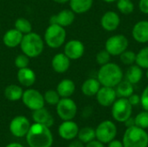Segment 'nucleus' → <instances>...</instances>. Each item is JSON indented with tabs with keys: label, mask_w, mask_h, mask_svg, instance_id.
<instances>
[{
	"label": "nucleus",
	"mask_w": 148,
	"mask_h": 147,
	"mask_svg": "<svg viewBox=\"0 0 148 147\" xmlns=\"http://www.w3.org/2000/svg\"><path fill=\"white\" fill-rule=\"evenodd\" d=\"M25 137L29 147H51L53 144V135L49 127L42 124L31 125Z\"/></svg>",
	"instance_id": "obj_1"
},
{
	"label": "nucleus",
	"mask_w": 148,
	"mask_h": 147,
	"mask_svg": "<svg viewBox=\"0 0 148 147\" xmlns=\"http://www.w3.org/2000/svg\"><path fill=\"white\" fill-rule=\"evenodd\" d=\"M97 80L101 86L115 88L123 80V71L117 63L109 62L101 66L97 73Z\"/></svg>",
	"instance_id": "obj_2"
},
{
	"label": "nucleus",
	"mask_w": 148,
	"mask_h": 147,
	"mask_svg": "<svg viewBox=\"0 0 148 147\" xmlns=\"http://www.w3.org/2000/svg\"><path fill=\"white\" fill-rule=\"evenodd\" d=\"M20 47L24 55L29 58H34L42 54L44 47V42L37 33L31 31L23 35Z\"/></svg>",
	"instance_id": "obj_3"
},
{
	"label": "nucleus",
	"mask_w": 148,
	"mask_h": 147,
	"mask_svg": "<svg viewBox=\"0 0 148 147\" xmlns=\"http://www.w3.org/2000/svg\"><path fill=\"white\" fill-rule=\"evenodd\" d=\"M124 147H148V133L146 129L134 126L127 127L123 134Z\"/></svg>",
	"instance_id": "obj_4"
},
{
	"label": "nucleus",
	"mask_w": 148,
	"mask_h": 147,
	"mask_svg": "<svg viewBox=\"0 0 148 147\" xmlns=\"http://www.w3.org/2000/svg\"><path fill=\"white\" fill-rule=\"evenodd\" d=\"M66 36L67 33L63 27L58 24L50 23L45 30L44 42L49 47L57 49L65 42Z\"/></svg>",
	"instance_id": "obj_5"
},
{
	"label": "nucleus",
	"mask_w": 148,
	"mask_h": 147,
	"mask_svg": "<svg viewBox=\"0 0 148 147\" xmlns=\"http://www.w3.org/2000/svg\"><path fill=\"white\" fill-rule=\"evenodd\" d=\"M111 114L113 119L117 122L124 123L132 116L133 106L129 103L127 98H119L111 106Z\"/></svg>",
	"instance_id": "obj_6"
},
{
	"label": "nucleus",
	"mask_w": 148,
	"mask_h": 147,
	"mask_svg": "<svg viewBox=\"0 0 148 147\" xmlns=\"http://www.w3.org/2000/svg\"><path fill=\"white\" fill-rule=\"evenodd\" d=\"M117 135V126L112 120H103L95 128V139L100 142L108 144Z\"/></svg>",
	"instance_id": "obj_7"
},
{
	"label": "nucleus",
	"mask_w": 148,
	"mask_h": 147,
	"mask_svg": "<svg viewBox=\"0 0 148 147\" xmlns=\"http://www.w3.org/2000/svg\"><path fill=\"white\" fill-rule=\"evenodd\" d=\"M129 41L124 35H114L110 36L105 43V49L113 56H119L127 49Z\"/></svg>",
	"instance_id": "obj_8"
},
{
	"label": "nucleus",
	"mask_w": 148,
	"mask_h": 147,
	"mask_svg": "<svg viewBox=\"0 0 148 147\" xmlns=\"http://www.w3.org/2000/svg\"><path fill=\"white\" fill-rule=\"evenodd\" d=\"M56 112L62 120H72L77 113V106L70 98H61L56 105Z\"/></svg>",
	"instance_id": "obj_9"
},
{
	"label": "nucleus",
	"mask_w": 148,
	"mask_h": 147,
	"mask_svg": "<svg viewBox=\"0 0 148 147\" xmlns=\"http://www.w3.org/2000/svg\"><path fill=\"white\" fill-rule=\"evenodd\" d=\"M22 101L25 107L32 111L43 107L45 104L43 95L38 90L33 88L27 89L23 92Z\"/></svg>",
	"instance_id": "obj_10"
},
{
	"label": "nucleus",
	"mask_w": 148,
	"mask_h": 147,
	"mask_svg": "<svg viewBox=\"0 0 148 147\" xmlns=\"http://www.w3.org/2000/svg\"><path fill=\"white\" fill-rule=\"evenodd\" d=\"M29 120L23 115H19L12 119L10 123V131L11 134L16 138L25 137L30 128Z\"/></svg>",
	"instance_id": "obj_11"
},
{
	"label": "nucleus",
	"mask_w": 148,
	"mask_h": 147,
	"mask_svg": "<svg viewBox=\"0 0 148 147\" xmlns=\"http://www.w3.org/2000/svg\"><path fill=\"white\" fill-rule=\"evenodd\" d=\"M96 101L101 107H111L117 100V94L114 88L101 86L96 94Z\"/></svg>",
	"instance_id": "obj_12"
},
{
	"label": "nucleus",
	"mask_w": 148,
	"mask_h": 147,
	"mask_svg": "<svg viewBox=\"0 0 148 147\" xmlns=\"http://www.w3.org/2000/svg\"><path fill=\"white\" fill-rule=\"evenodd\" d=\"M85 52L83 43L76 39L69 41L64 46V54L70 60H78L82 57Z\"/></svg>",
	"instance_id": "obj_13"
},
{
	"label": "nucleus",
	"mask_w": 148,
	"mask_h": 147,
	"mask_svg": "<svg viewBox=\"0 0 148 147\" xmlns=\"http://www.w3.org/2000/svg\"><path fill=\"white\" fill-rule=\"evenodd\" d=\"M121 23V17L119 14L113 10L105 12L101 18V25L106 31H114L118 29Z\"/></svg>",
	"instance_id": "obj_14"
},
{
	"label": "nucleus",
	"mask_w": 148,
	"mask_h": 147,
	"mask_svg": "<svg viewBox=\"0 0 148 147\" xmlns=\"http://www.w3.org/2000/svg\"><path fill=\"white\" fill-rule=\"evenodd\" d=\"M78 125L73 120H63L58 128L59 136L65 140H72L75 139L78 135Z\"/></svg>",
	"instance_id": "obj_15"
},
{
	"label": "nucleus",
	"mask_w": 148,
	"mask_h": 147,
	"mask_svg": "<svg viewBox=\"0 0 148 147\" xmlns=\"http://www.w3.org/2000/svg\"><path fill=\"white\" fill-rule=\"evenodd\" d=\"M75 18V13L72 10H62L50 17V23L58 24L63 28L71 25Z\"/></svg>",
	"instance_id": "obj_16"
},
{
	"label": "nucleus",
	"mask_w": 148,
	"mask_h": 147,
	"mask_svg": "<svg viewBox=\"0 0 148 147\" xmlns=\"http://www.w3.org/2000/svg\"><path fill=\"white\" fill-rule=\"evenodd\" d=\"M133 38L139 43L148 42V21L141 20L137 22L132 29Z\"/></svg>",
	"instance_id": "obj_17"
},
{
	"label": "nucleus",
	"mask_w": 148,
	"mask_h": 147,
	"mask_svg": "<svg viewBox=\"0 0 148 147\" xmlns=\"http://www.w3.org/2000/svg\"><path fill=\"white\" fill-rule=\"evenodd\" d=\"M51 65L56 73L63 74L67 72L70 67V59L64 53H58L54 55Z\"/></svg>",
	"instance_id": "obj_18"
},
{
	"label": "nucleus",
	"mask_w": 148,
	"mask_h": 147,
	"mask_svg": "<svg viewBox=\"0 0 148 147\" xmlns=\"http://www.w3.org/2000/svg\"><path fill=\"white\" fill-rule=\"evenodd\" d=\"M32 119L35 121V123L42 124L45 126L50 127L54 124V119L51 113L43 107L39 108L37 110L33 111L32 113Z\"/></svg>",
	"instance_id": "obj_19"
},
{
	"label": "nucleus",
	"mask_w": 148,
	"mask_h": 147,
	"mask_svg": "<svg viewBox=\"0 0 148 147\" xmlns=\"http://www.w3.org/2000/svg\"><path fill=\"white\" fill-rule=\"evenodd\" d=\"M23 35L16 29H11L6 31L3 37V44L8 48H15L20 45Z\"/></svg>",
	"instance_id": "obj_20"
},
{
	"label": "nucleus",
	"mask_w": 148,
	"mask_h": 147,
	"mask_svg": "<svg viewBox=\"0 0 148 147\" xmlns=\"http://www.w3.org/2000/svg\"><path fill=\"white\" fill-rule=\"evenodd\" d=\"M36 77L35 72L29 67L20 68L17 72V80L22 86L29 88L36 82Z\"/></svg>",
	"instance_id": "obj_21"
},
{
	"label": "nucleus",
	"mask_w": 148,
	"mask_h": 147,
	"mask_svg": "<svg viewBox=\"0 0 148 147\" xmlns=\"http://www.w3.org/2000/svg\"><path fill=\"white\" fill-rule=\"evenodd\" d=\"M56 91L61 98H69L75 91V84L70 79H63L58 83Z\"/></svg>",
	"instance_id": "obj_22"
},
{
	"label": "nucleus",
	"mask_w": 148,
	"mask_h": 147,
	"mask_svg": "<svg viewBox=\"0 0 148 147\" xmlns=\"http://www.w3.org/2000/svg\"><path fill=\"white\" fill-rule=\"evenodd\" d=\"M101 85L95 78L87 79L82 85V92L84 95L91 97L96 95L97 92L101 88Z\"/></svg>",
	"instance_id": "obj_23"
},
{
	"label": "nucleus",
	"mask_w": 148,
	"mask_h": 147,
	"mask_svg": "<svg viewBox=\"0 0 148 147\" xmlns=\"http://www.w3.org/2000/svg\"><path fill=\"white\" fill-rule=\"evenodd\" d=\"M70 10L75 14H82L88 11L94 3V0H69Z\"/></svg>",
	"instance_id": "obj_24"
},
{
	"label": "nucleus",
	"mask_w": 148,
	"mask_h": 147,
	"mask_svg": "<svg viewBox=\"0 0 148 147\" xmlns=\"http://www.w3.org/2000/svg\"><path fill=\"white\" fill-rule=\"evenodd\" d=\"M143 77V70L137 64L129 66L126 73V80L133 85L139 83Z\"/></svg>",
	"instance_id": "obj_25"
},
{
	"label": "nucleus",
	"mask_w": 148,
	"mask_h": 147,
	"mask_svg": "<svg viewBox=\"0 0 148 147\" xmlns=\"http://www.w3.org/2000/svg\"><path fill=\"white\" fill-rule=\"evenodd\" d=\"M23 94V88L16 84H10L4 89V96L8 101H17L22 99Z\"/></svg>",
	"instance_id": "obj_26"
},
{
	"label": "nucleus",
	"mask_w": 148,
	"mask_h": 147,
	"mask_svg": "<svg viewBox=\"0 0 148 147\" xmlns=\"http://www.w3.org/2000/svg\"><path fill=\"white\" fill-rule=\"evenodd\" d=\"M115 88L116 94L119 98H128L134 91V85L127 80H122Z\"/></svg>",
	"instance_id": "obj_27"
},
{
	"label": "nucleus",
	"mask_w": 148,
	"mask_h": 147,
	"mask_svg": "<svg viewBox=\"0 0 148 147\" xmlns=\"http://www.w3.org/2000/svg\"><path fill=\"white\" fill-rule=\"evenodd\" d=\"M77 137L83 144H87L95 139V129L89 126L82 127V129H79Z\"/></svg>",
	"instance_id": "obj_28"
},
{
	"label": "nucleus",
	"mask_w": 148,
	"mask_h": 147,
	"mask_svg": "<svg viewBox=\"0 0 148 147\" xmlns=\"http://www.w3.org/2000/svg\"><path fill=\"white\" fill-rule=\"evenodd\" d=\"M135 63L140 67L142 69L148 68V46L142 48L136 54V61Z\"/></svg>",
	"instance_id": "obj_29"
},
{
	"label": "nucleus",
	"mask_w": 148,
	"mask_h": 147,
	"mask_svg": "<svg viewBox=\"0 0 148 147\" xmlns=\"http://www.w3.org/2000/svg\"><path fill=\"white\" fill-rule=\"evenodd\" d=\"M15 29L20 31L23 35H25L32 31V25L28 19L20 17L17 18L15 22Z\"/></svg>",
	"instance_id": "obj_30"
},
{
	"label": "nucleus",
	"mask_w": 148,
	"mask_h": 147,
	"mask_svg": "<svg viewBox=\"0 0 148 147\" xmlns=\"http://www.w3.org/2000/svg\"><path fill=\"white\" fill-rule=\"evenodd\" d=\"M117 8L123 15L131 14L134 10V4L132 0H117Z\"/></svg>",
	"instance_id": "obj_31"
},
{
	"label": "nucleus",
	"mask_w": 148,
	"mask_h": 147,
	"mask_svg": "<svg viewBox=\"0 0 148 147\" xmlns=\"http://www.w3.org/2000/svg\"><path fill=\"white\" fill-rule=\"evenodd\" d=\"M120 60L121 62L125 64L131 66L135 63L136 61V53L134 52L133 50H125L123 53H121L120 55Z\"/></svg>",
	"instance_id": "obj_32"
},
{
	"label": "nucleus",
	"mask_w": 148,
	"mask_h": 147,
	"mask_svg": "<svg viewBox=\"0 0 148 147\" xmlns=\"http://www.w3.org/2000/svg\"><path fill=\"white\" fill-rule=\"evenodd\" d=\"M43 98H44L45 102L48 103L49 105H51V106L57 105V103L61 100V97H60L59 94L57 93V91L53 90V89L46 91L44 95H43Z\"/></svg>",
	"instance_id": "obj_33"
},
{
	"label": "nucleus",
	"mask_w": 148,
	"mask_h": 147,
	"mask_svg": "<svg viewBox=\"0 0 148 147\" xmlns=\"http://www.w3.org/2000/svg\"><path fill=\"white\" fill-rule=\"evenodd\" d=\"M135 126H139L143 129H147L148 128V111H142L139 113L135 118Z\"/></svg>",
	"instance_id": "obj_34"
},
{
	"label": "nucleus",
	"mask_w": 148,
	"mask_h": 147,
	"mask_svg": "<svg viewBox=\"0 0 148 147\" xmlns=\"http://www.w3.org/2000/svg\"><path fill=\"white\" fill-rule=\"evenodd\" d=\"M110 58H111V55L106 50V49H102L101 51H99L96 55V62L100 65H105L107 63H108L110 62Z\"/></svg>",
	"instance_id": "obj_35"
},
{
	"label": "nucleus",
	"mask_w": 148,
	"mask_h": 147,
	"mask_svg": "<svg viewBox=\"0 0 148 147\" xmlns=\"http://www.w3.org/2000/svg\"><path fill=\"white\" fill-rule=\"evenodd\" d=\"M29 57L24 55L23 53L22 55H18L15 59V65L18 69L27 68L29 66Z\"/></svg>",
	"instance_id": "obj_36"
},
{
	"label": "nucleus",
	"mask_w": 148,
	"mask_h": 147,
	"mask_svg": "<svg viewBox=\"0 0 148 147\" xmlns=\"http://www.w3.org/2000/svg\"><path fill=\"white\" fill-rule=\"evenodd\" d=\"M140 104L144 110L148 111V85L145 88L140 95Z\"/></svg>",
	"instance_id": "obj_37"
},
{
	"label": "nucleus",
	"mask_w": 148,
	"mask_h": 147,
	"mask_svg": "<svg viewBox=\"0 0 148 147\" xmlns=\"http://www.w3.org/2000/svg\"><path fill=\"white\" fill-rule=\"evenodd\" d=\"M129 103L134 107V106H137L139 104H140V96L139 94H131L128 98H127Z\"/></svg>",
	"instance_id": "obj_38"
},
{
	"label": "nucleus",
	"mask_w": 148,
	"mask_h": 147,
	"mask_svg": "<svg viewBox=\"0 0 148 147\" xmlns=\"http://www.w3.org/2000/svg\"><path fill=\"white\" fill-rule=\"evenodd\" d=\"M139 10L144 14H148V0L139 1Z\"/></svg>",
	"instance_id": "obj_39"
},
{
	"label": "nucleus",
	"mask_w": 148,
	"mask_h": 147,
	"mask_svg": "<svg viewBox=\"0 0 148 147\" xmlns=\"http://www.w3.org/2000/svg\"><path fill=\"white\" fill-rule=\"evenodd\" d=\"M84 147H105L104 146V144L103 143H101V142H100L99 140H95V139H94V140H92V141H90V142H88V143H87L86 144V146Z\"/></svg>",
	"instance_id": "obj_40"
},
{
	"label": "nucleus",
	"mask_w": 148,
	"mask_h": 147,
	"mask_svg": "<svg viewBox=\"0 0 148 147\" xmlns=\"http://www.w3.org/2000/svg\"><path fill=\"white\" fill-rule=\"evenodd\" d=\"M108 147H124L122 141L118 139H114L108 144Z\"/></svg>",
	"instance_id": "obj_41"
},
{
	"label": "nucleus",
	"mask_w": 148,
	"mask_h": 147,
	"mask_svg": "<svg viewBox=\"0 0 148 147\" xmlns=\"http://www.w3.org/2000/svg\"><path fill=\"white\" fill-rule=\"evenodd\" d=\"M126 127H131V126H135V120H134V118H132V116L130 118H128L125 122H124Z\"/></svg>",
	"instance_id": "obj_42"
},
{
	"label": "nucleus",
	"mask_w": 148,
	"mask_h": 147,
	"mask_svg": "<svg viewBox=\"0 0 148 147\" xmlns=\"http://www.w3.org/2000/svg\"><path fill=\"white\" fill-rule=\"evenodd\" d=\"M68 147H84V144L79 139H77V140H73Z\"/></svg>",
	"instance_id": "obj_43"
},
{
	"label": "nucleus",
	"mask_w": 148,
	"mask_h": 147,
	"mask_svg": "<svg viewBox=\"0 0 148 147\" xmlns=\"http://www.w3.org/2000/svg\"><path fill=\"white\" fill-rule=\"evenodd\" d=\"M5 147H24L23 145L18 144V143H10L9 145H7Z\"/></svg>",
	"instance_id": "obj_44"
},
{
	"label": "nucleus",
	"mask_w": 148,
	"mask_h": 147,
	"mask_svg": "<svg viewBox=\"0 0 148 147\" xmlns=\"http://www.w3.org/2000/svg\"><path fill=\"white\" fill-rule=\"evenodd\" d=\"M53 1L57 3H61V4H63V3H66L69 2V0H53Z\"/></svg>",
	"instance_id": "obj_45"
},
{
	"label": "nucleus",
	"mask_w": 148,
	"mask_h": 147,
	"mask_svg": "<svg viewBox=\"0 0 148 147\" xmlns=\"http://www.w3.org/2000/svg\"><path fill=\"white\" fill-rule=\"evenodd\" d=\"M102 1H104V2H106V3H114V2H116L117 0H102Z\"/></svg>",
	"instance_id": "obj_46"
},
{
	"label": "nucleus",
	"mask_w": 148,
	"mask_h": 147,
	"mask_svg": "<svg viewBox=\"0 0 148 147\" xmlns=\"http://www.w3.org/2000/svg\"><path fill=\"white\" fill-rule=\"evenodd\" d=\"M146 77H147V79L148 80V68L147 69V72H146Z\"/></svg>",
	"instance_id": "obj_47"
}]
</instances>
